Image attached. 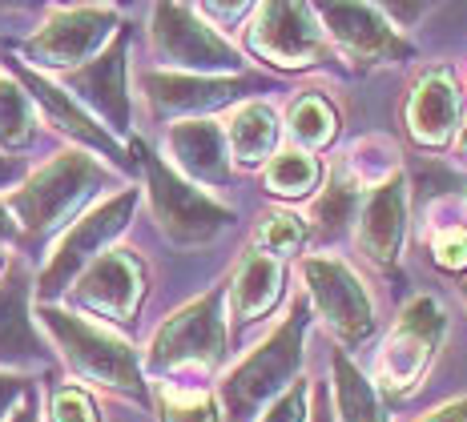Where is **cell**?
<instances>
[{
	"label": "cell",
	"mask_w": 467,
	"mask_h": 422,
	"mask_svg": "<svg viewBox=\"0 0 467 422\" xmlns=\"http://www.w3.org/2000/svg\"><path fill=\"white\" fill-rule=\"evenodd\" d=\"M310 302L298 298L290 314L282 318V326L270 334L266 342H258L238 366L222 378L218 386V407L226 422H254V415L278 402L290 386L298 382L306 355V330H310Z\"/></svg>",
	"instance_id": "cell-1"
},
{
	"label": "cell",
	"mask_w": 467,
	"mask_h": 422,
	"mask_svg": "<svg viewBox=\"0 0 467 422\" xmlns=\"http://www.w3.org/2000/svg\"><path fill=\"white\" fill-rule=\"evenodd\" d=\"M33 314L41 318L48 338L57 342L61 358L69 362V370L81 382H89L93 390H105V395H117V398L150 402L145 370L121 334L97 326V322L81 318V314H69L61 306H36Z\"/></svg>",
	"instance_id": "cell-2"
},
{
	"label": "cell",
	"mask_w": 467,
	"mask_h": 422,
	"mask_svg": "<svg viewBox=\"0 0 467 422\" xmlns=\"http://www.w3.org/2000/svg\"><path fill=\"white\" fill-rule=\"evenodd\" d=\"M109 181H113V173L101 161H93L81 149H65L48 165H41L36 173H28L5 198V205L13 210L16 225H21L28 238H53L65 221L81 218V210Z\"/></svg>",
	"instance_id": "cell-3"
},
{
	"label": "cell",
	"mask_w": 467,
	"mask_h": 422,
	"mask_svg": "<svg viewBox=\"0 0 467 422\" xmlns=\"http://www.w3.org/2000/svg\"><path fill=\"white\" fill-rule=\"evenodd\" d=\"M226 290H210L202 298L173 310L158 326L150 350H145V370L165 382H198L210 378L226 362V314H222Z\"/></svg>",
	"instance_id": "cell-4"
},
{
	"label": "cell",
	"mask_w": 467,
	"mask_h": 422,
	"mask_svg": "<svg viewBox=\"0 0 467 422\" xmlns=\"http://www.w3.org/2000/svg\"><path fill=\"white\" fill-rule=\"evenodd\" d=\"M447 334V310L440 306V298L420 293L403 306V314L395 318L391 334L383 338L375 358V386L383 398H411L423 386L427 370H431L435 355L443 346Z\"/></svg>",
	"instance_id": "cell-5"
},
{
	"label": "cell",
	"mask_w": 467,
	"mask_h": 422,
	"mask_svg": "<svg viewBox=\"0 0 467 422\" xmlns=\"http://www.w3.org/2000/svg\"><path fill=\"white\" fill-rule=\"evenodd\" d=\"M133 149L145 161V190H150L153 221L161 225V233L182 250L193 245H210L218 233H226L234 225V210L222 201H213L210 193H202L193 181L182 178L173 165H165L161 157H153L141 141H133Z\"/></svg>",
	"instance_id": "cell-6"
},
{
	"label": "cell",
	"mask_w": 467,
	"mask_h": 422,
	"mask_svg": "<svg viewBox=\"0 0 467 422\" xmlns=\"http://www.w3.org/2000/svg\"><path fill=\"white\" fill-rule=\"evenodd\" d=\"M138 198H141L138 190H121V193H113V198L89 205V210L73 221V230L57 242L53 258H48V266L41 270V282H36L41 306H53L57 293H65L101 253L113 250V242L125 233L133 210H138Z\"/></svg>",
	"instance_id": "cell-7"
},
{
	"label": "cell",
	"mask_w": 467,
	"mask_h": 422,
	"mask_svg": "<svg viewBox=\"0 0 467 422\" xmlns=\"http://www.w3.org/2000/svg\"><path fill=\"white\" fill-rule=\"evenodd\" d=\"M150 41L165 73L238 77L242 68L238 48L198 13V5H158L150 13Z\"/></svg>",
	"instance_id": "cell-8"
},
{
	"label": "cell",
	"mask_w": 467,
	"mask_h": 422,
	"mask_svg": "<svg viewBox=\"0 0 467 422\" xmlns=\"http://www.w3.org/2000/svg\"><path fill=\"white\" fill-rule=\"evenodd\" d=\"M117 16H121L117 5H57L48 8L45 25L25 41V57L36 68H57V73L85 68L121 33Z\"/></svg>",
	"instance_id": "cell-9"
},
{
	"label": "cell",
	"mask_w": 467,
	"mask_h": 422,
	"mask_svg": "<svg viewBox=\"0 0 467 422\" xmlns=\"http://www.w3.org/2000/svg\"><path fill=\"white\" fill-rule=\"evenodd\" d=\"M303 286L310 310L343 346H363L375 334V302L363 278L343 258H330V253L303 258Z\"/></svg>",
	"instance_id": "cell-10"
},
{
	"label": "cell",
	"mask_w": 467,
	"mask_h": 422,
	"mask_svg": "<svg viewBox=\"0 0 467 422\" xmlns=\"http://www.w3.org/2000/svg\"><path fill=\"white\" fill-rule=\"evenodd\" d=\"M246 48L258 61L275 65V68H290V73H303L315 68L330 57V41L318 21V8L310 5H254V16L246 25Z\"/></svg>",
	"instance_id": "cell-11"
},
{
	"label": "cell",
	"mask_w": 467,
	"mask_h": 422,
	"mask_svg": "<svg viewBox=\"0 0 467 422\" xmlns=\"http://www.w3.org/2000/svg\"><path fill=\"white\" fill-rule=\"evenodd\" d=\"M318 21H323L330 48L355 68L403 65L415 57V48L387 21L383 5H323Z\"/></svg>",
	"instance_id": "cell-12"
},
{
	"label": "cell",
	"mask_w": 467,
	"mask_h": 422,
	"mask_svg": "<svg viewBox=\"0 0 467 422\" xmlns=\"http://www.w3.org/2000/svg\"><path fill=\"white\" fill-rule=\"evenodd\" d=\"M145 290H150L145 262L133 250L113 245L109 253H101V258H97L93 266L73 282L69 298H73L77 310L93 314V318L117 322V326H130V322H138Z\"/></svg>",
	"instance_id": "cell-13"
},
{
	"label": "cell",
	"mask_w": 467,
	"mask_h": 422,
	"mask_svg": "<svg viewBox=\"0 0 467 422\" xmlns=\"http://www.w3.org/2000/svg\"><path fill=\"white\" fill-rule=\"evenodd\" d=\"M145 105L158 121H206V113L226 109L246 93H258L254 77H193V73H141Z\"/></svg>",
	"instance_id": "cell-14"
},
{
	"label": "cell",
	"mask_w": 467,
	"mask_h": 422,
	"mask_svg": "<svg viewBox=\"0 0 467 422\" xmlns=\"http://www.w3.org/2000/svg\"><path fill=\"white\" fill-rule=\"evenodd\" d=\"M125 57H130V36L117 33L113 45L85 68L65 73V89L89 117L109 125L113 137L130 133V89H125Z\"/></svg>",
	"instance_id": "cell-15"
},
{
	"label": "cell",
	"mask_w": 467,
	"mask_h": 422,
	"mask_svg": "<svg viewBox=\"0 0 467 422\" xmlns=\"http://www.w3.org/2000/svg\"><path fill=\"white\" fill-rule=\"evenodd\" d=\"M403 121L420 149H447L451 137H460L463 93H460V81H455L451 68L435 65L411 85V97H407V105H403Z\"/></svg>",
	"instance_id": "cell-16"
},
{
	"label": "cell",
	"mask_w": 467,
	"mask_h": 422,
	"mask_svg": "<svg viewBox=\"0 0 467 422\" xmlns=\"http://www.w3.org/2000/svg\"><path fill=\"white\" fill-rule=\"evenodd\" d=\"M407 210H411V190H407V178L399 173L387 185L363 193V205H358V250H363L367 262H375L379 270L399 266V253H403L407 242Z\"/></svg>",
	"instance_id": "cell-17"
},
{
	"label": "cell",
	"mask_w": 467,
	"mask_h": 422,
	"mask_svg": "<svg viewBox=\"0 0 467 422\" xmlns=\"http://www.w3.org/2000/svg\"><path fill=\"white\" fill-rule=\"evenodd\" d=\"M33 282L21 266H8L0 278V370L21 375V370L45 366L48 355L33 326Z\"/></svg>",
	"instance_id": "cell-18"
},
{
	"label": "cell",
	"mask_w": 467,
	"mask_h": 422,
	"mask_svg": "<svg viewBox=\"0 0 467 422\" xmlns=\"http://www.w3.org/2000/svg\"><path fill=\"white\" fill-rule=\"evenodd\" d=\"M173 170L193 185H230L234 157L226 141V125L218 121H178L165 133Z\"/></svg>",
	"instance_id": "cell-19"
},
{
	"label": "cell",
	"mask_w": 467,
	"mask_h": 422,
	"mask_svg": "<svg viewBox=\"0 0 467 422\" xmlns=\"http://www.w3.org/2000/svg\"><path fill=\"white\" fill-rule=\"evenodd\" d=\"M282 293H286V266L250 245V250L242 253L238 270H234L230 286H226L230 318L238 322V326H250V322L266 318V314L278 306Z\"/></svg>",
	"instance_id": "cell-20"
},
{
	"label": "cell",
	"mask_w": 467,
	"mask_h": 422,
	"mask_svg": "<svg viewBox=\"0 0 467 422\" xmlns=\"http://www.w3.org/2000/svg\"><path fill=\"white\" fill-rule=\"evenodd\" d=\"M16 81L28 89L33 105H41V109H45V121H53L61 133H69V137H77V141L101 149L105 157H117V161H121V145L113 141V133L101 129V125H97V117L85 113L81 105H77L73 97L61 89V85H53L48 77L33 73V68H25V65H16Z\"/></svg>",
	"instance_id": "cell-21"
},
{
	"label": "cell",
	"mask_w": 467,
	"mask_h": 422,
	"mask_svg": "<svg viewBox=\"0 0 467 422\" xmlns=\"http://www.w3.org/2000/svg\"><path fill=\"white\" fill-rule=\"evenodd\" d=\"M226 141L230 157L246 170L270 165V157L278 153V117L266 101H242L226 121Z\"/></svg>",
	"instance_id": "cell-22"
},
{
	"label": "cell",
	"mask_w": 467,
	"mask_h": 422,
	"mask_svg": "<svg viewBox=\"0 0 467 422\" xmlns=\"http://www.w3.org/2000/svg\"><path fill=\"white\" fill-rule=\"evenodd\" d=\"M330 395H335L338 422H391L375 378H367L363 370L350 362L347 350L330 355Z\"/></svg>",
	"instance_id": "cell-23"
},
{
	"label": "cell",
	"mask_w": 467,
	"mask_h": 422,
	"mask_svg": "<svg viewBox=\"0 0 467 422\" xmlns=\"http://www.w3.org/2000/svg\"><path fill=\"white\" fill-rule=\"evenodd\" d=\"M262 185H266L270 198L303 201L323 185V165H318L315 153L290 145V149H278L275 157H270V165L262 170Z\"/></svg>",
	"instance_id": "cell-24"
},
{
	"label": "cell",
	"mask_w": 467,
	"mask_h": 422,
	"mask_svg": "<svg viewBox=\"0 0 467 422\" xmlns=\"http://www.w3.org/2000/svg\"><path fill=\"white\" fill-rule=\"evenodd\" d=\"M286 133L295 141V149H327L330 141L338 137V109L327 101L323 93H298L286 109Z\"/></svg>",
	"instance_id": "cell-25"
},
{
	"label": "cell",
	"mask_w": 467,
	"mask_h": 422,
	"mask_svg": "<svg viewBox=\"0 0 467 422\" xmlns=\"http://www.w3.org/2000/svg\"><path fill=\"white\" fill-rule=\"evenodd\" d=\"M36 105L16 77H0V153H21L36 141Z\"/></svg>",
	"instance_id": "cell-26"
},
{
	"label": "cell",
	"mask_w": 467,
	"mask_h": 422,
	"mask_svg": "<svg viewBox=\"0 0 467 422\" xmlns=\"http://www.w3.org/2000/svg\"><path fill=\"white\" fill-rule=\"evenodd\" d=\"M343 173L363 193H371V190H379V185H387L391 178H399V149L387 141V137H363L358 145H350Z\"/></svg>",
	"instance_id": "cell-27"
},
{
	"label": "cell",
	"mask_w": 467,
	"mask_h": 422,
	"mask_svg": "<svg viewBox=\"0 0 467 422\" xmlns=\"http://www.w3.org/2000/svg\"><path fill=\"white\" fill-rule=\"evenodd\" d=\"M158 422H218L222 407L202 382H158Z\"/></svg>",
	"instance_id": "cell-28"
},
{
	"label": "cell",
	"mask_w": 467,
	"mask_h": 422,
	"mask_svg": "<svg viewBox=\"0 0 467 422\" xmlns=\"http://www.w3.org/2000/svg\"><path fill=\"white\" fill-rule=\"evenodd\" d=\"M358 205H363V190L347 178L343 170L330 173L327 190L315 201V225L323 238H338L350 221H358Z\"/></svg>",
	"instance_id": "cell-29"
},
{
	"label": "cell",
	"mask_w": 467,
	"mask_h": 422,
	"mask_svg": "<svg viewBox=\"0 0 467 422\" xmlns=\"http://www.w3.org/2000/svg\"><path fill=\"white\" fill-rule=\"evenodd\" d=\"M310 238V225L290 210H270L258 218V230H254V250L270 253V258H295L303 253V245Z\"/></svg>",
	"instance_id": "cell-30"
},
{
	"label": "cell",
	"mask_w": 467,
	"mask_h": 422,
	"mask_svg": "<svg viewBox=\"0 0 467 422\" xmlns=\"http://www.w3.org/2000/svg\"><path fill=\"white\" fill-rule=\"evenodd\" d=\"M431 258H435V266L447 270V273H463L467 270V225L463 221L435 225Z\"/></svg>",
	"instance_id": "cell-31"
},
{
	"label": "cell",
	"mask_w": 467,
	"mask_h": 422,
	"mask_svg": "<svg viewBox=\"0 0 467 422\" xmlns=\"http://www.w3.org/2000/svg\"><path fill=\"white\" fill-rule=\"evenodd\" d=\"M258 422H310V382L298 378L278 402H270V407L262 410Z\"/></svg>",
	"instance_id": "cell-32"
},
{
	"label": "cell",
	"mask_w": 467,
	"mask_h": 422,
	"mask_svg": "<svg viewBox=\"0 0 467 422\" xmlns=\"http://www.w3.org/2000/svg\"><path fill=\"white\" fill-rule=\"evenodd\" d=\"M53 422H97V407L81 386L53 390Z\"/></svg>",
	"instance_id": "cell-33"
},
{
	"label": "cell",
	"mask_w": 467,
	"mask_h": 422,
	"mask_svg": "<svg viewBox=\"0 0 467 422\" xmlns=\"http://www.w3.org/2000/svg\"><path fill=\"white\" fill-rule=\"evenodd\" d=\"M198 13L213 28H226V25H238L242 16H254V5H198Z\"/></svg>",
	"instance_id": "cell-34"
},
{
	"label": "cell",
	"mask_w": 467,
	"mask_h": 422,
	"mask_svg": "<svg viewBox=\"0 0 467 422\" xmlns=\"http://www.w3.org/2000/svg\"><path fill=\"white\" fill-rule=\"evenodd\" d=\"M28 390V378L25 375H8V370H0V422L13 415L16 398H21Z\"/></svg>",
	"instance_id": "cell-35"
},
{
	"label": "cell",
	"mask_w": 467,
	"mask_h": 422,
	"mask_svg": "<svg viewBox=\"0 0 467 422\" xmlns=\"http://www.w3.org/2000/svg\"><path fill=\"white\" fill-rule=\"evenodd\" d=\"M5 422H41V395H36L33 382H28V390H25L21 398H16L13 415H8Z\"/></svg>",
	"instance_id": "cell-36"
},
{
	"label": "cell",
	"mask_w": 467,
	"mask_h": 422,
	"mask_svg": "<svg viewBox=\"0 0 467 422\" xmlns=\"http://www.w3.org/2000/svg\"><path fill=\"white\" fill-rule=\"evenodd\" d=\"M423 422H467V395L463 398H451V402H443L440 410H431Z\"/></svg>",
	"instance_id": "cell-37"
},
{
	"label": "cell",
	"mask_w": 467,
	"mask_h": 422,
	"mask_svg": "<svg viewBox=\"0 0 467 422\" xmlns=\"http://www.w3.org/2000/svg\"><path fill=\"white\" fill-rule=\"evenodd\" d=\"M16 181H21V161L0 153V190H8V185H16Z\"/></svg>",
	"instance_id": "cell-38"
},
{
	"label": "cell",
	"mask_w": 467,
	"mask_h": 422,
	"mask_svg": "<svg viewBox=\"0 0 467 422\" xmlns=\"http://www.w3.org/2000/svg\"><path fill=\"white\" fill-rule=\"evenodd\" d=\"M16 238H21V225H16L13 210L0 201V242H16Z\"/></svg>",
	"instance_id": "cell-39"
},
{
	"label": "cell",
	"mask_w": 467,
	"mask_h": 422,
	"mask_svg": "<svg viewBox=\"0 0 467 422\" xmlns=\"http://www.w3.org/2000/svg\"><path fill=\"white\" fill-rule=\"evenodd\" d=\"M455 149H460V157H467V125L460 129V137H455Z\"/></svg>",
	"instance_id": "cell-40"
},
{
	"label": "cell",
	"mask_w": 467,
	"mask_h": 422,
	"mask_svg": "<svg viewBox=\"0 0 467 422\" xmlns=\"http://www.w3.org/2000/svg\"><path fill=\"white\" fill-rule=\"evenodd\" d=\"M0 270H5V253H0Z\"/></svg>",
	"instance_id": "cell-41"
},
{
	"label": "cell",
	"mask_w": 467,
	"mask_h": 422,
	"mask_svg": "<svg viewBox=\"0 0 467 422\" xmlns=\"http://www.w3.org/2000/svg\"><path fill=\"white\" fill-rule=\"evenodd\" d=\"M463 298H467V282H463Z\"/></svg>",
	"instance_id": "cell-42"
}]
</instances>
